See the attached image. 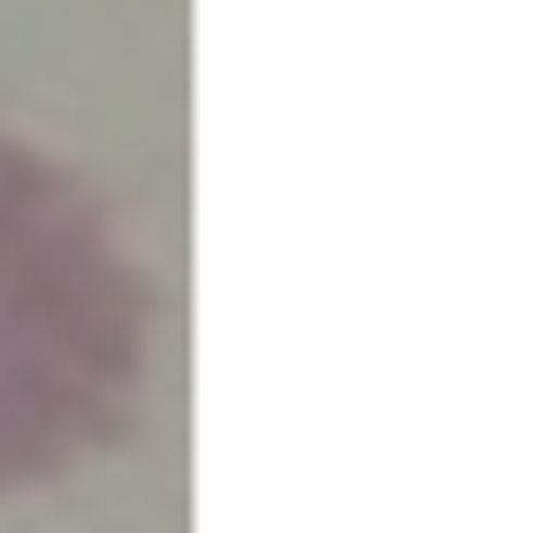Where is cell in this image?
<instances>
[{
	"label": "cell",
	"instance_id": "1",
	"mask_svg": "<svg viewBox=\"0 0 556 533\" xmlns=\"http://www.w3.org/2000/svg\"><path fill=\"white\" fill-rule=\"evenodd\" d=\"M153 297L108 214L0 145V487L54 480L130 427Z\"/></svg>",
	"mask_w": 556,
	"mask_h": 533
}]
</instances>
